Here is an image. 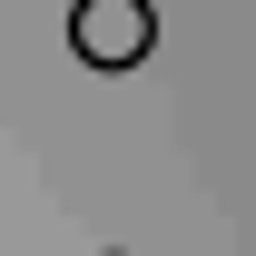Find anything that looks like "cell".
Segmentation results:
<instances>
[{
    "mask_svg": "<svg viewBox=\"0 0 256 256\" xmlns=\"http://www.w3.org/2000/svg\"><path fill=\"white\" fill-rule=\"evenodd\" d=\"M69 50L118 79V69H138L158 50V10L148 0H69Z\"/></svg>",
    "mask_w": 256,
    "mask_h": 256,
    "instance_id": "1",
    "label": "cell"
}]
</instances>
